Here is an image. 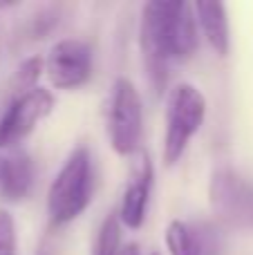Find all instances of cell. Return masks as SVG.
I'll list each match as a JSON object with an SVG mask.
<instances>
[{"label":"cell","instance_id":"9","mask_svg":"<svg viewBox=\"0 0 253 255\" xmlns=\"http://www.w3.org/2000/svg\"><path fill=\"white\" fill-rule=\"evenodd\" d=\"M164 240L170 255H222L224 251L222 233L211 222L170 220Z\"/></svg>","mask_w":253,"mask_h":255},{"label":"cell","instance_id":"17","mask_svg":"<svg viewBox=\"0 0 253 255\" xmlns=\"http://www.w3.org/2000/svg\"><path fill=\"white\" fill-rule=\"evenodd\" d=\"M36 255H54V253H52V249H49L47 244L43 242V244H40L38 249H36Z\"/></svg>","mask_w":253,"mask_h":255},{"label":"cell","instance_id":"18","mask_svg":"<svg viewBox=\"0 0 253 255\" xmlns=\"http://www.w3.org/2000/svg\"><path fill=\"white\" fill-rule=\"evenodd\" d=\"M152 255H159V253H152Z\"/></svg>","mask_w":253,"mask_h":255},{"label":"cell","instance_id":"14","mask_svg":"<svg viewBox=\"0 0 253 255\" xmlns=\"http://www.w3.org/2000/svg\"><path fill=\"white\" fill-rule=\"evenodd\" d=\"M45 72V63L40 56H29L18 65L16 74H13V90L16 94L29 92V90L38 88V79Z\"/></svg>","mask_w":253,"mask_h":255},{"label":"cell","instance_id":"7","mask_svg":"<svg viewBox=\"0 0 253 255\" xmlns=\"http://www.w3.org/2000/svg\"><path fill=\"white\" fill-rule=\"evenodd\" d=\"M45 74L56 90L83 88L92 76V47L81 38H63L49 47Z\"/></svg>","mask_w":253,"mask_h":255},{"label":"cell","instance_id":"2","mask_svg":"<svg viewBox=\"0 0 253 255\" xmlns=\"http://www.w3.org/2000/svg\"><path fill=\"white\" fill-rule=\"evenodd\" d=\"M206 119V97L193 83H179L166 101V132L161 145L164 166H175L184 157L191 139L202 130Z\"/></svg>","mask_w":253,"mask_h":255},{"label":"cell","instance_id":"3","mask_svg":"<svg viewBox=\"0 0 253 255\" xmlns=\"http://www.w3.org/2000/svg\"><path fill=\"white\" fill-rule=\"evenodd\" d=\"M175 0H152L141 7L139 20V47H141L143 67L148 72L150 85L155 92L168 85L173 58V43H170V20H173Z\"/></svg>","mask_w":253,"mask_h":255},{"label":"cell","instance_id":"1","mask_svg":"<svg viewBox=\"0 0 253 255\" xmlns=\"http://www.w3.org/2000/svg\"><path fill=\"white\" fill-rule=\"evenodd\" d=\"M94 170L92 154L88 145H76L61 170L52 179L47 188V220L52 229H61L74 222L85 213L92 202Z\"/></svg>","mask_w":253,"mask_h":255},{"label":"cell","instance_id":"4","mask_svg":"<svg viewBox=\"0 0 253 255\" xmlns=\"http://www.w3.org/2000/svg\"><path fill=\"white\" fill-rule=\"evenodd\" d=\"M108 139L119 157H132L143 134L141 94L130 79H117L108 103Z\"/></svg>","mask_w":253,"mask_h":255},{"label":"cell","instance_id":"12","mask_svg":"<svg viewBox=\"0 0 253 255\" xmlns=\"http://www.w3.org/2000/svg\"><path fill=\"white\" fill-rule=\"evenodd\" d=\"M170 43H173L175 63H184L193 58L200 45V29L193 13V4L184 0H175L173 20H170Z\"/></svg>","mask_w":253,"mask_h":255},{"label":"cell","instance_id":"6","mask_svg":"<svg viewBox=\"0 0 253 255\" xmlns=\"http://www.w3.org/2000/svg\"><path fill=\"white\" fill-rule=\"evenodd\" d=\"M54 110V94L45 88H34L29 92L16 94L7 112L0 117V150L20 143L34 128L49 117Z\"/></svg>","mask_w":253,"mask_h":255},{"label":"cell","instance_id":"11","mask_svg":"<svg viewBox=\"0 0 253 255\" xmlns=\"http://www.w3.org/2000/svg\"><path fill=\"white\" fill-rule=\"evenodd\" d=\"M193 13L197 20V29L213 47V52L218 56H227L231 52V25H229L227 7L222 2L197 0L193 4Z\"/></svg>","mask_w":253,"mask_h":255},{"label":"cell","instance_id":"15","mask_svg":"<svg viewBox=\"0 0 253 255\" xmlns=\"http://www.w3.org/2000/svg\"><path fill=\"white\" fill-rule=\"evenodd\" d=\"M18 251V233L13 215L7 208H0V255H16Z\"/></svg>","mask_w":253,"mask_h":255},{"label":"cell","instance_id":"10","mask_svg":"<svg viewBox=\"0 0 253 255\" xmlns=\"http://www.w3.org/2000/svg\"><path fill=\"white\" fill-rule=\"evenodd\" d=\"M36 179V168L25 150L0 154V199L18 204L29 197Z\"/></svg>","mask_w":253,"mask_h":255},{"label":"cell","instance_id":"13","mask_svg":"<svg viewBox=\"0 0 253 255\" xmlns=\"http://www.w3.org/2000/svg\"><path fill=\"white\" fill-rule=\"evenodd\" d=\"M121 222L117 213H108L97 231L92 255H119L121 253Z\"/></svg>","mask_w":253,"mask_h":255},{"label":"cell","instance_id":"5","mask_svg":"<svg viewBox=\"0 0 253 255\" xmlns=\"http://www.w3.org/2000/svg\"><path fill=\"white\" fill-rule=\"evenodd\" d=\"M209 204L224 224L253 231V184L238 170L222 166L211 172Z\"/></svg>","mask_w":253,"mask_h":255},{"label":"cell","instance_id":"8","mask_svg":"<svg viewBox=\"0 0 253 255\" xmlns=\"http://www.w3.org/2000/svg\"><path fill=\"white\" fill-rule=\"evenodd\" d=\"M132 157H134L132 172H130V181L124 190V197H121L117 217H119L121 226L137 231L146 222L148 204H150V193H152V181H155V168H152V161L146 150L139 148Z\"/></svg>","mask_w":253,"mask_h":255},{"label":"cell","instance_id":"16","mask_svg":"<svg viewBox=\"0 0 253 255\" xmlns=\"http://www.w3.org/2000/svg\"><path fill=\"white\" fill-rule=\"evenodd\" d=\"M119 255H141L137 244H128V247H121V253Z\"/></svg>","mask_w":253,"mask_h":255}]
</instances>
